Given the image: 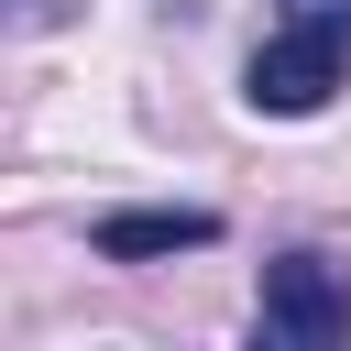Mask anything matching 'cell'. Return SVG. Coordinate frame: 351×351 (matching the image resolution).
Wrapping results in <instances>:
<instances>
[{"mask_svg":"<svg viewBox=\"0 0 351 351\" xmlns=\"http://www.w3.org/2000/svg\"><path fill=\"white\" fill-rule=\"evenodd\" d=\"M285 22H351V0H285Z\"/></svg>","mask_w":351,"mask_h":351,"instance_id":"277c9868","label":"cell"},{"mask_svg":"<svg viewBox=\"0 0 351 351\" xmlns=\"http://www.w3.org/2000/svg\"><path fill=\"white\" fill-rule=\"evenodd\" d=\"M263 340H274V351H329V340H351V263H329V252L263 263Z\"/></svg>","mask_w":351,"mask_h":351,"instance_id":"6da1fadb","label":"cell"},{"mask_svg":"<svg viewBox=\"0 0 351 351\" xmlns=\"http://www.w3.org/2000/svg\"><path fill=\"white\" fill-rule=\"evenodd\" d=\"M197 241H219V219H208V208H110V219H99V252H110V263L197 252Z\"/></svg>","mask_w":351,"mask_h":351,"instance_id":"3957f363","label":"cell"},{"mask_svg":"<svg viewBox=\"0 0 351 351\" xmlns=\"http://www.w3.org/2000/svg\"><path fill=\"white\" fill-rule=\"evenodd\" d=\"M351 77V22H285L263 55H252V110H274V121H296V110H318L329 88Z\"/></svg>","mask_w":351,"mask_h":351,"instance_id":"7a4b0ae2","label":"cell"}]
</instances>
